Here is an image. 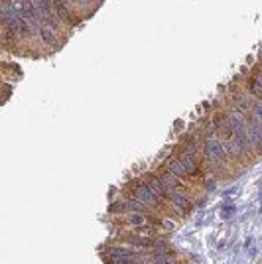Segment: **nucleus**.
I'll list each match as a JSON object with an SVG mask.
<instances>
[{"label":"nucleus","instance_id":"423d86ee","mask_svg":"<svg viewBox=\"0 0 262 264\" xmlns=\"http://www.w3.org/2000/svg\"><path fill=\"white\" fill-rule=\"evenodd\" d=\"M146 186H148L158 197H168L166 195V191H164V188H162V184H160V179H158V176H154V174H148L146 176Z\"/></svg>","mask_w":262,"mask_h":264},{"label":"nucleus","instance_id":"1a4fd4ad","mask_svg":"<svg viewBox=\"0 0 262 264\" xmlns=\"http://www.w3.org/2000/svg\"><path fill=\"white\" fill-rule=\"evenodd\" d=\"M160 225H162V229H166V231H172V229H174V223H172V221H162Z\"/></svg>","mask_w":262,"mask_h":264},{"label":"nucleus","instance_id":"f257e3e1","mask_svg":"<svg viewBox=\"0 0 262 264\" xmlns=\"http://www.w3.org/2000/svg\"><path fill=\"white\" fill-rule=\"evenodd\" d=\"M203 156L209 164H219V166H223L229 160V154L225 152L223 142L219 138H215V136L205 138V142H203Z\"/></svg>","mask_w":262,"mask_h":264},{"label":"nucleus","instance_id":"0eeeda50","mask_svg":"<svg viewBox=\"0 0 262 264\" xmlns=\"http://www.w3.org/2000/svg\"><path fill=\"white\" fill-rule=\"evenodd\" d=\"M249 91L254 95V99H260V75H258V71H254V77L249 81Z\"/></svg>","mask_w":262,"mask_h":264},{"label":"nucleus","instance_id":"39448f33","mask_svg":"<svg viewBox=\"0 0 262 264\" xmlns=\"http://www.w3.org/2000/svg\"><path fill=\"white\" fill-rule=\"evenodd\" d=\"M170 201L174 203L177 209H182V211H189V209H191V201H189V197H187L186 193H182V191H174V193H170Z\"/></svg>","mask_w":262,"mask_h":264},{"label":"nucleus","instance_id":"7ed1b4c3","mask_svg":"<svg viewBox=\"0 0 262 264\" xmlns=\"http://www.w3.org/2000/svg\"><path fill=\"white\" fill-rule=\"evenodd\" d=\"M158 179H160V184H162L164 191H166V195L170 197V193H174V191H177L179 189V186H182V181H179V177H175L172 172H162L160 176H158Z\"/></svg>","mask_w":262,"mask_h":264},{"label":"nucleus","instance_id":"f03ea898","mask_svg":"<svg viewBox=\"0 0 262 264\" xmlns=\"http://www.w3.org/2000/svg\"><path fill=\"white\" fill-rule=\"evenodd\" d=\"M130 188H132L130 199H136V201H140L142 205H158V199H160V197H158L144 181L136 179V181L130 184Z\"/></svg>","mask_w":262,"mask_h":264},{"label":"nucleus","instance_id":"6e6552de","mask_svg":"<svg viewBox=\"0 0 262 264\" xmlns=\"http://www.w3.org/2000/svg\"><path fill=\"white\" fill-rule=\"evenodd\" d=\"M126 223H128L130 227H144L146 223H148V219H146L144 215L134 213L132 217H128V219H126Z\"/></svg>","mask_w":262,"mask_h":264},{"label":"nucleus","instance_id":"20e7f679","mask_svg":"<svg viewBox=\"0 0 262 264\" xmlns=\"http://www.w3.org/2000/svg\"><path fill=\"white\" fill-rule=\"evenodd\" d=\"M37 34L42 38V44L50 46V48H57V34L50 26H37Z\"/></svg>","mask_w":262,"mask_h":264}]
</instances>
